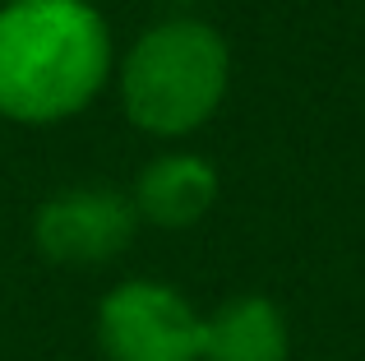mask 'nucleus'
I'll list each match as a JSON object with an SVG mask.
<instances>
[{
	"mask_svg": "<svg viewBox=\"0 0 365 361\" xmlns=\"http://www.w3.org/2000/svg\"><path fill=\"white\" fill-rule=\"evenodd\" d=\"M111 70V37L88 0L0 5V116L46 126L83 111Z\"/></svg>",
	"mask_w": 365,
	"mask_h": 361,
	"instance_id": "1",
	"label": "nucleus"
},
{
	"mask_svg": "<svg viewBox=\"0 0 365 361\" xmlns=\"http://www.w3.org/2000/svg\"><path fill=\"white\" fill-rule=\"evenodd\" d=\"M227 42L208 24L171 19L130 46L120 65L125 116L148 135H190L227 93Z\"/></svg>",
	"mask_w": 365,
	"mask_h": 361,
	"instance_id": "2",
	"label": "nucleus"
},
{
	"mask_svg": "<svg viewBox=\"0 0 365 361\" xmlns=\"http://www.w3.org/2000/svg\"><path fill=\"white\" fill-rule=\"evenodd\" d=\"M98 338L111 361H199L204 320L176 288L134 278L107 292Z\"/></svg>",
	"mask_w": 365,
	"mask_h": 361,
	"instance_id": "3",
	"label": "nucleus"
},
{
	"mask_svg": "<svg viewBox=\"0 0 365 361\" xmlns=\"http://www.w3.org/2000/svg\"><path fill=\"white\" fill-rule=\"evenodd\" d=\"M139 208L116 190H65L37 208V250L56 264H102L134 236Z\"/></svg>",
	"mask_w": 365,
	"mask_h": 361,
	"instance_id": "4",
	"label": "nucleus"
},
{
	"mask_svg": "<svg viewBox=\"0 0 365 361\" xmlns=\"http://www.w3.org/2000/svg\"><path fill=\"white\" fill-rule=\"evenodd\" d=\"M217 199V172L195 153H167L143 167L134 185V208L139 218L158 227H190L208 213Z\"/></svg>",
	"mask_w": 365,
	"mask_h": 361,
	"instance_id": "5",
	"label": "nucleus"
},
{
	"mask_svg": "<svg viewBox=\"0 0 365 361\" xmlns=\"http://www.w3.org/2000/svg\"><path fill=\"white\" fill-rule=\"evenodd\" d=\"M204 361H287V325L268 297H232L204 320Z\"/></svg>",
	"mask_w": 365,
	"mask_h": 361,
	"instance_id": "6",
	"label": "nucleus"
}]
</instances>
